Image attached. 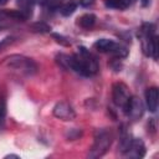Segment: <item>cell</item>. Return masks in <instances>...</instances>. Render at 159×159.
<instances>
[{"label":"cell","mask_w":159,"mask_h":159,"mask_svg":"<svg viewBox=\"0 0 159 159\" xmlns=\"http://www.w3.org/2000/svg\"><path fill=\"white\" fill-rule=\"evenodd\" d=\"M56 58L58 65H61L63 68L71 70L83 77H92L99 70L96 57L86 47H80L73 55L60 53Z\"/></svg>","instance_id":"1"},{"label":"cell","mask_w":159,"mask_h":159,"mask_svg":"<svg viewBox=\"0 0 159 159\" xmlns=\"http://www.w3.org/2000/svg\"><path fill=\"white\" fill-rule=\"evenodd\" d=\"M138 39L142 45V51L147 57L158 60V35L155 25L152 22H143L138 30Z\"/></svg>","instance_id":"2"},{"label":"cell","mask_w":159,"mask_h":159,"mask_svg":"<svg viewBox=\"0 0 159 159\" xmlns=\"http://www.w3.org/2000/svg\"><path fill=\"white\" fill-rule=\"evenodd\" d=\"M2 66L11 73L30 77L37 72V65L32 58L25 57L22 55H11L2 61Z\"/></svg>","instance_id":"3"},{"label":"cell","mask_w":159,"mask_h":159,"mask_svg":"<svg viewBox=\"0 0 159 159\" xmlns=\"http://www.w3.org/2000/svg\"><path fill=\"white\" fill-rule=\"evenodd\" d=\"M113 142V134L111 130L108 129H98L94 134V140H93V144H92V148L88 153V157L89 158H99V157H103L111 144Z\"/></svg>","instance_id":"4"},{"label":"cell","mask_w":159,"mask_h":159,"mask_svg":"<svg viewBox=\"0 0 159 159\" xmlns=\"http://www.w3.org/2000/svg\"><path fill=\"white\" fill-rule=\"evenodd\" d=\"M93 47L103 53H112L117 58H124L128 56V50L125 46L116 42L114 40L111 39H98L94 43Z\"/></svg>","instance_id":"5"},{"label":"cell","mask_w":159,"mask_h":159,"mask_svg":"<svg viewBox=\"0 0 159 159\" xmlns=\"http://www.w3.org/2000/svg\"><path fill=\"white\" fill-rule=\"evenodd\" d=\"M130 97H132V94H130L129 88H128V86L125 83L116 82L112 86V101L122 111L125 108V106L129 102Z\"/></svg>","instance_id":"6"},{"label":"cell","mask_w":159,"mask_h":159,"mask_svg":"<svg viewBox=\"0 0 159 159\" xmlns=\"http://www.w3.org/2000/svg\"><path fill=\"white\" fill-rule=\"evenodd\" d=\"M122 154L125 158H134V159L143 158L145 155V145H144V143H143V140L140 138L132 137L130 142L124 148Z\"/></svg>","instance_id":"7"},{"label":"cell","mask_w":159,"mask_h":159,"mask_svg":"<svg viewBox=\"0 0 159 159\" xmlns=\"http://www.w3.org/2000/svg\"><path fill=\"white\" fill-rule=\"evenodd\" d=\"M123 112L130 120H138L139 118H142V116L144 113V106L138 97L132 96L129 102L127 103L125 108L123 109Z\"/></svg>","instance_id":"8"},{"label":"cell","mask_w":159,"mask_h":159,"mask_svg":"<svg viewBox=\"0 0 159 159\" xmlns=\"http://www.w3.org/2000/svg\"><path fill=\"white\" fill-rule=\"evenodd\" d=\"M52 113L56 118H58L61 120H73L76 118V112H75L73 107L66 101H61V102L56 103L52 109Z\"/></svg>","instance_id":"9"},{"label":"cell","mask_w":159,"mask_h":159,"mask_svg":"<svg viewBox=\"0 0 159 159\" xmlns=\"http://www.w3.org/2000/svg\"><path fill=\"white\" fill-rule=\"evenodd\" d=\"M158 99H159V91L155 86L149 87L145 89V106L149 112L155 113L158 109Z\"/></svg>","instance_id":"10"},{"label":"cell","mask_w":159,"mask_h":159,"mask_svg":"<svg viewBox=\"0 0 159 159\" xmlns=\"http://www.w3.org/2000/svg\"><path fill=\"white\" fill-rule=\"evenodd\" d=\"M96 15L94 14H83L77 19V25L84 30H89L96 24Z\"/></svg>","instance_id":"11"},{"label":"cell","mask_w":159,"mask_h":159,"mask_svg":"<svg viewBox=\"0 0 159 159\" xmlns=\"http://www.w3.org/2000/svg\"><path fill=\"white\" fill-rule=\"evenodd\" d=\"M35 2H36V0H17V6H19V10L29 19L32 14Z\"/></svg>","instance_id":"12"},{"label":"cell","mask_w":159,"mask_h":159,"mask_svg":"<svg viewBox=\"0 0 159 159\" xmlns=\"http://www.w3.org/2000/svg\"><path fill=\"white\" fill-rule=\"evenodd\" d=\"M133 0H106V6L116 10H125L132 5Z\"/></svg>","instance_id":"13"},{"label":"cell","mask_w":159,"mask_h":159,"mask_svg":"<svg viewBox=\"0 0 159 159\" xmlns=\"http://www.w3.org/2000/svg\"><path fill=\"white\" fill-rule=\"evenodd\" d=\"M78 5H80V0H70L68 2L60 6V12L63 16H70L75 12V10L77 9Z\"/></svg>","instance_id":"14"},{"label":"cell","mask_w":159,"mask_h":159,"mask_svg":"<svg viewBox=\"0 0 159 159\" xmlns=\"http://www.w3.org/2000/svg\"><path fill=\"white\" fill-rule=\"evenodd\" d=\"M31 30L34 32H50L51 26H48L45 22H35V24L31 25Z\"/></svg>","instance_id":"15"},{"label":"cell","mask_w":159,"mask_h":159,"mask_svg":"<svg viewBox=\"0 0 159 159\" xmlns=\"http://www.w3.org/2000/svg\"><path fill=\"white\" fill-rule=\"evenodd\" d=\"M6 117V99L5 97H0V127L4 124Z\"/></svg>","instance_id":"16"},{"label":"cell","mask_w":159,"mask_h":159,"mask_svg":"<svg viewBox=\"0 0 159 159\" xmlns=\"http://www.w3.org/2000/svg\"><path fill=\"white\" fill-rule=\"evenodd\" d=\"M81 134H82L81 130H78V129H71L70 133L67 134V138H68L70 140H75V139H77Z\"/></svg>","instance_id":"17"},{"label":"cell","mask_w":159,"mask_h":159,"mask_svg":"<svg viewBox=\"0 0 159 159\" xmlns=\"http://www.w3.org/2000/svg\"><path fill=\"white\" fill-rule=\"evenodd\" d=\"M52 36H53L55 39H57L56 41H57L58 43H62V45H65V46H70V45H71V42L67 41V39H65L63 36H61V35H58V34H52Z\"/></svg>","instance_id":"18"},{"label":"cell","mask_w":159,"mask_h":159,"mask_svg":"<svg viewBox=\"0 0 159 159\" xmlns=\"http://www.w3.org/2000/svg\"><path fill=\"white\" fill-rule=\"evenodd\" d=\"M12 41H14V37H12V36H7V37H5V39L0 40V51H1L5 46H7L9 43H11Z\"/></svg>","instance_id":"19"},{"label":"cell","mask_w":159,"mask_h":159,"mask_svg":"<svg viewBox=\"0 0 159 159\" xmlns=\"http://www.w3.org/2000/svg\"><path fill=\"white\" fill-rule=\"evenodd\" d=\"M93 2H94V0H80V4H81V6H84V7H87V6L92 5Z\"/></svg>","instance_id":"20"},{"label":"cell","mask_w":159,"mask_h":159,"mask_svg":"<svg viewBox=\"0 0 159 159\" xmlns=\"http://www.w3.org/2000/svg\"><path fill=\"white\" fill-rule=\"evenodd\" d=\"M7 2V0H0V6H2V5H5Z\"/></svg>","instance_id":"21"},{"label":"cell","mask_w":159,"mask_h":159,"mask_svg":"<svg viewBox=\"0 0 159 159\" xmlns=\"http://www.w3.org/2000/svg\"><path fill=\"white\" fill-rule=\"evenodd\" d=\"M148 4V0H143V5H147Z\"/></svg>","instance_id":"22"}]
</instances>
